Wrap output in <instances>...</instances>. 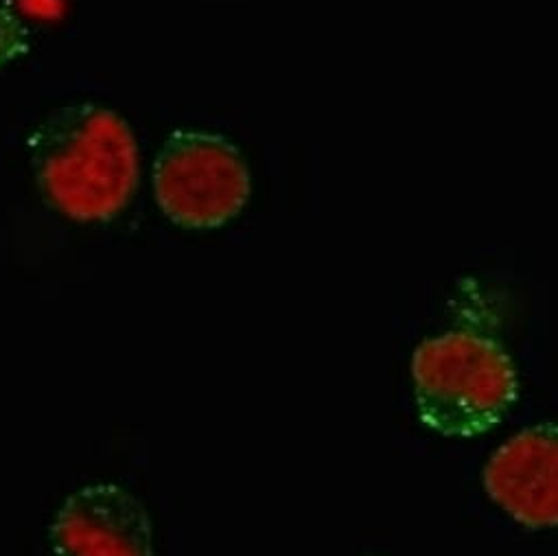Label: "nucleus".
I'll list each match as a JSON object with an SVG mask.
<instances>
[{
  "label": "nucleus",
  "instance_id": "f257e3e1",
  "mask_svg": "<svg viewBox=\"0 0 558 556\" xmlns=\"http://www.w3.org/2000/svg\"><path fill=\"white\" fill-rule=\"evenodd\" d=\"M29 149L45 195L71 219H112L138 186L136 138L108 108L80 104L58 110L32 136Z\"/></svg>",
  "mask_w": 558,
  "mask_h": 556
},
{
  "label": "nucleus",
  "instance_id": "f03ea898",
  "mask_svg": "<svg viewBox=\"0 0 558 556\" xmlns=\"http://www.w3.org/2000/svg\"><path fill=\"white\" fill-rule=\"evenodd\" d=\"M412 379L421 421L451 438L493 430L519 395L510 355L499 342L473 331H449L418 345Z\"/></svg>",
  "mask_w": 558,
  "mask_h": 556
},
{
  "label": "nucleus",
  "instance_id": "7ed1b4c3",
  "mask_svg": "<svg viewBox=\"0 0 558 556\" xmlns=\"http://www.w3.org/2000/svg\"><path fill=\"white\" fill-rule=\"evenodd\" d=\"M154 193L184 228H217L250 197V173L234 145L208 132L171 134L154 165Z\"/></svg>",
  "mask_w": 558,
  "mask_h": 556
},
{
  "label": "nucleus",
  "instance_id": "20e7f679",
  "mask_svg": "<svg viewBox=\"0 0 558 556\" xmlns=\"http://www.w3.org/2000/svg\"><path fill=\"white\" fill-rule=\"evenodd\" d=\"M51 536L58 556H154L151 519L143 501L117 484H90L73 493Z\"/></svg>",
  "mask_w": 558,
  "mask_h": 556
},
{
  "label": "nucleus",
  "instance_id": "39448f33",
  "mask_svg": "<svg viewBox=\"0 0 558 556\" xmlns=\"http://www.w3.org/2000/svg\"><path fill=\"white\" fill-rule=\"evenodd\" d=\"M484 488L517 523L543 530L558 521V432L554 423L527 427L486 462Z\"/></svg>",
  "mask_w": 558,
  "mask_h": 556
}]
</instances>
